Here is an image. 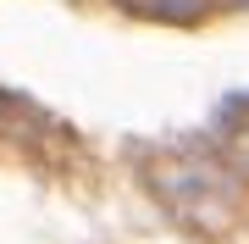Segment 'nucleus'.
Returning a JSON list of instances; mask_svg holds the SVG:
<instances>
[{
    "label": "nucleus",
    "instance_id": "nucleus-1",
    "mask_svg": "<svg viewBox=\"0 0 249 244\" xmlns=\"http://www.w3.org/2000/svg\"><path fill=\"white\" fill-rule=\"evenodd\" d=\"M216 139V161H222L232 178H249V94H227L222 111L211 122Z\"/></svg>",
    "mask_w": 249,
    "mask_h": 244
},
{
    "label": "nucleus",
    "instance_id": "nucleus-2",
    "mask_svg": "<svg viewBox=\"0 0 249 244\" xmlns=\"http://www.w3.org/2000/svg\"><path fill=\"white\" fill-rule=\"evenodd\" d=\"M116 6L150 22H199L205 17V0H116Z\"/></svg>",
    "mask_w": 249,
    "mask_h": 244
}]
</instances>
